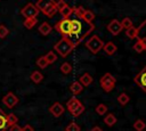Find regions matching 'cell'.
<instances>
[{"mask_svg": "<svg viewBox=\"0 0 146 131\" xmlns=\"http://www.w3.org/2000/svg\"><path fill=\"white\" fill-rule=\"evenodd\" d=\"M73 18L70 17L71 21V35L68 36V39L74 43V46L76 47L92 30H94V24L92 23H87L83 19H81L80 17L72 15Z\"/></svg>", "mask_w": 146, "mask_h": 131, "instance_id": "6da1fadb", "label": "cell"}, {"mask_svg": "<svg viewBox=\"0 0 146 131\" xmlns=\"http://www.w3.org/2000/svg\"><path fill=\"white\" fill-rule=\"evenodd\" d=\"M74 48H75L74 43H73L68 38H66V36H63V38L54 46L55 51H57V54H58L59 56H62V57H67V56L72 52V50H73Z\"/></svg>", "mask_w": 146, "mask_h": 131, "instance_id": "7a4b0ae2", "label": "cell"}, {"mask_svg": "<svg viewBox=\"0 0 146 131\" xmlns=\"http://www.w3.org/2000/svg\"><path fill=\"white\" fill-rule=\"evenodd\" d=\"M66 109L74 116V117H78L80 116L83 112H84V106L81 104V101L76 98V97H71L68 99V101L66 103Z\"/></svg>", "mask_w": 146, "mask_h": 131, "instance_id": "3957f363", "label": "cell"}, {"mask_svg": "<svg viewBox=\"0 0 146 131\" xmlns=\"http://www.w3.org/2000/svg\"><path fill=\"white\" fill-rule=\"evenodd\" d=\"M100 87L102 89L105 91V92H111L114 87H115V83H116V80L115 77L111 74V73H105L102 77H100Z\"/></svg>", "mask_w": 146, "mask_h": 131, "instance_id": "277c9868", "label": "cell"}, {"mask_svg": "<svg viewBox=\"0 0 146 131\" xmlns=\"http://www.w3.org/2000/svg\"><path fill=\"white\" fill-rule=\"evenodd\" d=\"M86 47L92 52V54H97L99 52L103 47H104V42L102 41V39L97 35H92L87 42H86Z\"/></svg>", "mask_w": 146, "mask_h": 131, "instance_id": "5b68a950", "label": "cell"}, {"mask_svg": "<svg viewBox=\"0 0 146 131\" xmlns=\"http://www.w3.org/2000/svg\"><path fill=\"white\" fill-rule=\"evenodd\" d=\"M55 30L57 32H59L63 36L68 38L71 35V21L68 19H60L59 22L56 23L55 25Z\"/></svg>", "mask_w": 146, "mask_h": 131, "instance_id": "8992f818", "label": "cell"}, {"mask_svg": "<svg viewBox=\"0 0 146 131\" xmlns=\"http://www.w3.org/2000/svg\"><path fill=\"white\" fill-rule=\"evenodd\" d=\"M39 13H40L39 9H38V8L35 7V5L32 3V2L26 3V5L23 7V9L21 10V14L23 15V17H25V19H29V18H36V16H38Z\"/></svg>", "mask_w": 146, "mask_h": 131, "instance_id": "52a82bcc", "label": "cell"}, {"mask_svg": "<svg viewBox=\"0 0 146 131\" xmlns=\"http://www.w3.org/2000/svg\"><path fill=\"white\" fill-rule=\"evenodd\" d=\"M18 101H19L18 97H17L16 95H14L13 92H8V93L5 95L3 98H2V104H3L5 106H7L8 108H14V107L18 104Z\"/></svg>", "mask_w": 146, "mask_h": 131, "instance_id": "ba28073f", "label": "cell"}, {"mask_svg": "<svg viewBox=\"0 0 146 131\" xmlns=\"http://www.w3.org/2000/svg\"><path fill=\"white\" fill-rule=\"evenodd\" d=\"M133 81H135L136 84H137L139 88H141V90L146 93V66L135 76Z\"/></svg>", "mask_w": 146, "mask_h": 131, "instance_id": "9c48e42d", "label": "cell"}, {"mask_svg": "<svg viewBox=\"0 0 146 131\" xmlns=\"http://www.w3.org/2000/svg\"><path fill=\"white\" fill-rule=\"evenodd\" d=\"M107 30H108L113 35H117V34L122 31L121 23H120L117 19H112V21L107 24Z\"/></svg>", "mask_w": 146, "mask_h": 131, "instance_id": "30bf717a", "label": "cell"}, {"mask_svg": "<svg viewBox=\"0 0 146 131\" xmlns=\"http://www.w3.org/2000/svg\"><path fill=\"white\" fill-rule=\"evenodd\" d=\"M49 112H50L55 117H59V116L63 115V113L65 112V108H64V106H63L62 104H59V103H54V104L50 106Z\"/></svg>", "mask_w": 146, "mask_h": 131, "instance_id": "8fae6325", "label": "cell"}, {"mask_svg": "<svg viewBox=\"0 0 146 131\" xmlns=\"http://www.w3.org/2000/svg\"><path fill=\"white\" fill-rule=\"evenodd\" d=\"M58 10H57V8H56V5H55V1H51V0H49V2H48V5L46 6V8L41 11V13H43L46 16H48V17H52L56 13H57Z\"/></svg>", "mask_w": 146, "mask_h": 131, "instance_id": "7c38bea8", "label": "cell"}, {"mask_svg": "<svg viewBox=\"0 0 146 131\" xmlns=\"http://www.w3.org/2000/svg\"><path fill=\"white\" fill-rule=\"evenodd\" d=\"M103 50H104V52H105L106 55L112 56V55H114V54L116 52L117 47H116V46H115V43H113L112 41H108L107 43H105V44H104Z\"/></svg>", "mask_w": 146, "mask_h": 131, "instance_id": "4fadbf2b", "label": "cell"}, {"mask_svg": "<svg viewBox=\"0 0 146 131\" xmlns=\"http://www.w3.org/2000/svg\"><path fill=\"white\" fill-rule=\"evenodd\" d=\"M70 90H71V92L73 93V96L75 97V96L80 95V93L83 91V87H82V84H81L79 81H74V82L71 83Z\"/></svg>", "mask_w": 146, "mask_h": 131, "instance_id": "5bb4252c", "label": "cell"}, {"mask_svg": "<svg viewBox=\"0 0 146 131\" xmlns=\"http://www.w3.org/2000/svg\"><path fill=\"white\" fill-rule=\"evenodd\" d=\"M79 82L82 84V87H88V85H90L91 82H92V76H91L89 73H84V74H82V75L80 76Z\"/></svg>", "mask_w": 146, "mask_h": 131, "instance_id": "9a60e30c", "label": "cell"}, {"mask_svg": "<svg viewBox=\"0 0 146 131\" xmlns=\"http://www.w3.org/2000/svg\"><path fill=\"white\" fill-rule=\"evenodd\" d=\"M8 123H7V114L0 108V131H6L8 129Z\"/></svg>", "mask_w": 146, "mask_h": 131, "instance_id": "2e32d148", "label": "cell"}, {"mask_svg": "<svg viewBox=\"0 0 146 131\" xmlns=\"http://www.w3.org/2000/svg\"><path fill=\"white\" fill-rule=\"evenodd\" d=\"M51 30H52V27H51V26H50V24H49V23H47V22L41 23V25L38 27V31H39L42 35H48V34L51 32Z\"/></svg>", "mask_w": 146, "mask_h": 131, "instance_id": "e0dca14e", "label": "cell"}, {"mask_svg": "<svg viewBox=\"0 0 146 131\" xmlns=\"http://www.w3.org/2000/svg\"><path fill=\"white\" fill-rule=\"evenodd\" d=\"M138 34H139V28L138 27H135V26H132V27H130V28H128L127 31H125V35L129 38V39H138L139 36H138Z\"/></svg>", "mask_w": 146, "mask_h": 131, "instance_id": "ac0fdd59", "label": "cell"}, {"mask_svg": "<svg viewBox=\"0 0 146 131\" xmlns=\"http://www.w3.org/2000/svg\"><path fill=\"white\" fill-rule=\"evenodd\" d=\"M116 117H115V115L114 114H112V113H108L106 116H105V118H104V123L106 124V125H108V126H113L115 123H116Z\"/></svg>", "mask_w": 146, "mask_h": 131, "instance_id": "d6986e66", "label": "cell"}, {"mask_svg": "<svg viewBox=\"0 0 146 131\" xmlns=\"http://www.w3.org/2000/svg\"><path fill=\"white\" fill-rule=\"evenodd\" d=\"M59 13H60V15H62L63 19H68V18L71 17L72 13H73V8H72V7H70V6L67 5V6H66V7H64Z\"/></svg>", "mask_w": 146, "mask_h": 131, "instance_id": "ffe728a7", "label": "cell"}, {"mask_svg": "<svg viewBox=\"0 0 146 131\" xmlns=\"http://www.w3.org/2000/svg\"><path fill=\"white\" fill-rule=\"evenodd\" d=\"M31 80H32V82H34L35 84H38V83H40L42 80H43V75H42V73L41 72H39V71H34L32 74H31Z\"/></svg>", "mask_w": 146, "mask_h": 131, "instance_id": "44dd1931", "label": "cell"}, {"mask_svg": "<svg viewBox=\"0 0 146 131\" xmlns=\"http://www.w3.org/2000/svg\"><path fill=\"white\" fill-rule=\"evenodd\" d=\"M116 100H117V103H119L121 106H125V105L129 103L130 98H129V96H128L125 92H122V93H120V95L117 96Z\"/></svg>", "mask_w": 146, "mask_h": 131, "instance_id": "7402d4cb", "label": "cell"}, {"mask_svg": "<svg viewBox=\"0 0 146 131\" xmlns=\"http://www.w3.org/2000/svg\"><path fill=\"white\" fill-rule=\"evenodd\" d=\"M81 19H83L84 22H87V23H92V21L95 19V15H94V13L91 11V10H86L84 11V14L82 15V17H81Z\"/></svg>", "mask_w": 146, "mask_h": 131, "instance_id": "603a6c76", "label": "cell"}, {"mask_svg": "<svg viewBox=\"0 0 146 131\" xmlns=\"http://www.w3.org/2000/svg\"><path fill=\"white\" fill-rule=\"evenodd\" d=\"M72 69H73V67H72V65L70 64V63H67V62H65V63H63L62 65H60V72L63 73V74H70L71 72H72Z\"/></svg>", "mask_w": 146, "mask_h": 131, "instance_id": "cb8c5ba5", "label": "cell"}, {"mask_svg": "<svg viewBox=\"0 0 146 131\" xmlns=\"http://www.w3.org/2000/svg\"><path fill=\"white\" fill-rule=\"evenodd\" d=\"M18 122V118L15 114L10 113V114H7V123H8V126H11L14 124H17Z\"/></svg>", "mask_w": 146, "mask_h": 131, "instance_id": "d4e9b609", "label": "cell"}, {"mask_svg": "<svg viewBox=\"0 0 146 131\" xmlns=\"http://www.w3.org/2000/svg\"><path fill=\"white\" fill-rule=\"evenodd\" d=\"M38 23V19L36 18H29V19H25L24 21V26L27 28V30H31L32 27H34V25Z\"/></svg>", "mask_w": 146, "mask_h": 131, "instance_id": "484cf974", "label": "cell"}, {"mask_svg": "<svg viewBox=\"0 0 146 131\" xmlns=\"http://www.w3.org/2000/svg\"><path fill=\"white\" fill-rule=\"evenodd\" d=\"M120 23H121L122 28H125V30H128V28H130V27L133 26V25H132V21H131V18H129V17H124Z\"/></svg>", "mask_w": 146, "mask_h": 131, "instance_id": "4316f807", "label": "cell"}, {"mask_svg": "<svg viewBox=\"0 0 146 131\" xmlns=\"http://www.w3.org/2000/svg\"><path fill=\"white\" fill-rule=\"evenodd\" d=\"M44 58L47 59L48 64H52V63H55L57 60V55H55L54 51H49V52H47L44 55Z\"/></svg>", "mask_w": 146, "mask_h": 131, "instance_id": "83f0119b", "label": "cell"}, {"mask_svg": "<svg viewBox=\"0 0 146 131\" xmlns=\"http://www.w3.org/2000/svg\"><path fill=\"white\" fill-rule=\"evenodd\" d=\"M133 128H135L136 131H143V130L146 128V124H145V122L141 121V120H136V121L133 122Z\"/></svg>", "mask_w": 146, "mask_h": 131, "instance_id": "f1b7e54d", "label": "cell"}, {"mask_svg": "<svg viewBox=\"0 0 146 131\" xmlns=\"http://www.w3.org/2000/svg\"><path fill=\"white\" fill-rule=\"evenodd\" d=\"M95 110H96V113H97L98 115H105V113L107 112V106H106L105 104H98V105L96 106Z\"/></svg>", "mask_w": 146, "mask_h": 131, "instance_id": "f546056e", "label": "cell"}, {"mask_svg": "<svg viewBox=\"0 0 146 131\" xmlns=\"http://www.w3.org/2000/svg\"><path fill=\"white\" fill-rule=\"evenodd\" d=\"M36 65H38V67H40L41 69H43V68H46L49 64H48L47 59L44 58V56H42V57H39V58L36 59Z\"/></svg>", "mask_w": 146, "mask_h": 131, "instance_id": "4dcf8cb0", "label": "cell"}, {"mask_svg": "<svg viewBox=\"0 0 146 131\" xmlns=\"http://www.w3.org/2000/svg\"><path fill=\"white\" fill-rule=\"evenodd\" d=\"M48 2H49V0H39V1L35 3V7L39 9V11H42V10L46 8V6L48 5Z\"/></svg>", "mask_w": 146, "mask_h": 131, "instance_id": "1f68e13d", "label": "cell"}, {"mask_svg": "<svg viewBox=\"0 0 146 131\" xmlns=\"http://www.w3.org/2000/svg\"><path fill=\"white\" fill-rule=\"evenodd\" d=\"M80 126L75 123V122H71L66 128H65V131H80Z\"/></svg>", "mask_w": 146, "mask_h": 131, "instance_id": "d6a6232c", "label": "cell"}, {"mask_svg": "<svg viewBox=\"0 0 146 131\" xmlns=\"http://www.w3.org/2000/svg\"><path fill=\"white\" fill-rule=\"evenodd\" d=\"M9 34V30L5 25H0V39H5Z\"/></svg>", "mask_w": 146, "mask_h": 131, "instance_id": "836d02e7", "label": "cell"}, {"mask_svg": "<svg viewBox=\"0 0 146 131\" xmlns=\"http://www.w3.org/2000/svg\"><path fill=\"white\" fill-rule=\"evenodd\" d=\"M133 50H135L136 52H138V54H140V52H143V51H144V47L141 46V43H140V41H139V40H137V41H136V43L133 44Z\"/></svg>", "mask_w": 146, "mask_h": 131, "instance_id": "e575fe53", "label": "cell"}, {"mask_svg": "<svg viewBox=\"0 0 146 131\" xmlns=\"http://www.w3.org/2000/svg\"><path fill=\"white\" fill-rule=\"evenodd\" d=\"M55 5H56V8H57V10L58 11H60L64 7H66L67 6V3L64 1V0H59V1H55Z\"/></svg>", "mask_w": 146, "mask_h": 131, "instance_id": "d590c367", "label": "cell"}, {"mask_svg": "<svg viewBox=\"0 0 146 131\" xmlns=\"http://www.w3.org/2000/svg\"><path fill=\"white\" fill-rule=\"evenodd\" d=\"M8 129H9V131H22V128L18 124H14V125L9 126Z\"/></svg>", "mask_w": 146, "mask_h": 131, "instance_id": "8d00e7d4", "label": "cell"}, {"mask_svg": "<svg viewBox=\"0 0 146 131\" xmlns=\"http://www.w3.org/2000/svg\"><path fill=\"white\" fill-rule=\"evenodd\" d=\"M22 131H34V129L32 128V125H30V124H25V125L22 128Z\"/></svg>", "mask_w": 146, "mask_h": 131, "instance_id": "74e56055", "label": "cell"}, {"mask_svg": "<svg viewBox=\"0 0 146 131\" xmlns=\"http://www.w3.org/2000/svg\"><path fill=\"white\" fill-rule=\"evenodd\" d=\"M138 40L140 41L141 46L144 47V50H146V38H138Z\"/></svg>", "mask_w": 146, "mask_h": 131, "instance_id": "f35d334b", "label": "cell"}, {"mask_svg": "<svg viewBox=\"0 0 146 131\" xmlns=\"http://www.w3.org/2000/svg\"><path fill=\"white\" fill-rule=\"evenodd\" d=\"M90 131H103V130H102L99 126H94V128H92Z\"/></svg>", "mask_w": 146, "mask_h": 131, "instance_id": "ab89813d", "label": "cell"}]
</instances>
